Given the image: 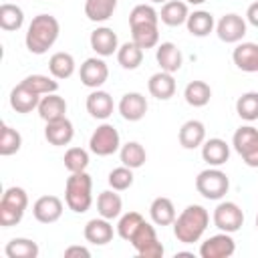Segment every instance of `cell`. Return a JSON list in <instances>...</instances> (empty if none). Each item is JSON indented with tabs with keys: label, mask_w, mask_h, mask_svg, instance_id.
Here are the masks:
<instances>
[{
	"label": "cell",
	"mask_w": 258,
	"mask_h": 258,
	"mask_svg": "<svg viewBox=\"0 0 258 258\" xmlns=\"http://www.w3.org/2000/svg\"><path fill=\"white\" fill-rule=\"evenodd\" d=\"M64 204L75 214H85L93 204V179L87 171L71 173L64 183Z\"/></svg>",
	"instance_id": "3957f363"
},
{
	"label": "cell",
	"mask_w": 258,
	"mask_h": 258,
	"mask_svg": "<svg viewBox=\"0 0 258 258\" xmlns=\"http://www.w3.org/2000/svg\"><path fill=\"white\" fill-rule=\"evenodd\" d=\"M131 28V40L147 50L159 44V24H137V26H129Z\"/></svg>",
	"instance_id": "4dcf8cb0"
},
{
	"label": "cell",
	"mask_w": 258,
	"mask_h": 258,
	"mask_svg": "<svg viewBox=\"0 0 258 258\" xmlns=\"http://www.w3.org/2000/svg\"><path fill=\"white\" fill-rule=\"evenodd\" d=\"M137 24H159V12L151 4H137L129 14V26Z\"/></svg>",
	"instance_id": "7bdbcfd3"
},
{
	"label": "cell",
	"mask_w": 258,
	"mask_h": 258,
	"mask_svg": "<svg viewBox=\"0 0 258 258\" xmlns=\"http://www.w3.org/2000/svg\"><path fill=\"white\" fill-rule=\"evenodd\" d=\"M149 216H151V222L155 226H171L175 222V218H177L173 202L169 198H165V196H159V198H155L151 202Z\"/></svg>",
	"instance_id": "484cf974"
},
{
	"label": "cell",
	"mask_w": 258,
	"mask_h": 258,
	"mask_svg": "<svg viewBox=\"0 0 258 258\" xmlns=\"http://www.w3.org/2000/svg\"><path fill=\"white\" fill-rule=\"evenodd\" d=\"M64 256L67 258H73V256H85V258H89L91 256V250L89 248H85V246H69L67 250H64Z\"/></svg>",
	"instance_id": "f6af8a7d"
},
{
	"label": "cell",
	"mask_w": 258,
	"mask_h": 258,
	"mask_svg": "<svg viewBox=\"0 0 258 258\" xmlns=\"http://www.w3.org/2000/svg\"><path fill=\"white\" fill-rule=\"evenodd\" d=\"M83 234H85V240L91 242V244H95V246H105V244H109V242L113 240V236H115L113 226H111V220L101 218V216L89 220V222L85 224Z\"/></svg>",
	"instance_id": "d6986e66"
},
{
	"label": "cell",
	"mask_w": 258,
	"mask_h": 258,
	"mask_svg": "<svg viewBox=\"0 0 258 258\" xmlns=\"http://www.w3.org/2000/svg\"><path fill=\"white\" fill-rule=\"evenodd\" d=\"M89 42H91V48L103 58L111 56V54H117V50H119V38H117L115 30L109 28V26L95 28L89 36Z\"/></svg>",
	"instance_id": "4fadbf2b"
},
{
	"label": "cell",
	"mask_w": 258,
	"mask_h": 258,
	"mask_svg": "<svg viewBox=\"0 0 258 258\" xmlns=\"http://www.w3.org/2000/svg\"><path fill=\"white\" fill-rule=\"evenodd\" d=\"M147 107H149V105H147V99H145L141 93H137V91L125 93V95L121 97L119 105H117L121 117H123L125 121H131V123L141 121V119L145 117V113H147Z\"/></svg>",
	"instance_id": "5bb4252c"
},
{
	"label": "cell",
	"mask_w": 258,
	"mask_h": 258,
	"mask_svg": "<svg viewBox=\"0 0 258 258\" xmlns=\"http://www.w3.org/2000/svg\"><path fill=\"white\" fill-rule=\"evenodd\" d=\"M155 60H157V64H159L161 71L173 75V73H177L181 69L183 54L177 48V44H173V42H161L155 48Z\"/></svg>",
	"instance_id": "ffe728a7"
},
{
	"label": "cell",
	"mask_w": 258,
	"mask_h": 258,
	"mask_svg": "<svg viewBox=\"0 0 258 258\" xmlns=\"http://www.w3.org/2000/svg\"><path fill=\"white\" fill-rule=\"evenodd\" d=\"M28 208V194L24 187L12 185L2 194L0 200V226L12 228L22 222L24 212Z\"/></svg>",
	"instance_id": "277c9868"
},
{
	"label": "cell",
	"mask_w": 258,
	"mask_h": 258,
	"mask_svg": "<svg viewBox=\"0 0 258 258\" xmlns=\"http://www.w3.org/2000/svg\"><path fill=\"white\" fill-rule=\"evenodd\" d=\"M36 111H38L40 119L44 123H48V121L67 117V101H64V97H60L56 93H48V95H42Z\"/></svg>",
	"instance_id": "d4e9b609"
},
{
	"label": "cell",
	"mask_w": 258,
	"mask_h": 258,
	"mask_svg": "<svg viewBox=\"0 0 258 258\" xmlns=\"http://www.w3.org/2000/svg\"><path fill=\"white\" fill-rule=\"evenodd\" d=\"M149 2H153V4H165L167 0H149Z\"/></svg>",
	"instance_id": "c3c4849f"
},
{
	"label": "cell",
	"mask_w": 258,
	"mask_h": 258,
	"mask_svg": "<svg viewBox=\"0 0 258 258\" xmlns=\"http://www.w3.org/2000/svg\"><path fill=\"white\" fill-rule=\"evenodd\" d=\"M81 83L89 89H101L105 81L109 79V67L103 60V56H91L87 58L79 69Z\"/></svg>",
	"instance_id": "8fae6325"
},
{
	"label": "cell",
	"mask_w": 258,
	"mask_h": 258,
	"mask_svg": "<svg viewBox=\"0 0 258 258\" xmlns=\"http://www.w3.org/2000/svg\"><path fill=\"white\" fill-rule=\"evenodd\" d=\"M173 226V236L177 238V242L181 244H194L200 242L204 232L210 226V214L204 206L200 204H189L185 210H181V214L175 218Z\"/></svg>",
	"instance_id": "6da1fadb"
},
{
	"label": "cell",
	"mask_w": 258,
	"mask_h": 258,
	"mask_svg": "<svg viewBox=\"0 0 258 258\" xmlns=\"http://www.w3.org/2000/svg\"><path fill=\"white\" fill-rule=\"evenodd\" d=\"M147 89H149V95L159 99V101H167L175 95V79L171 73H165V71H159L155 75L149 77L147 81Z\"/></svg>",
	"instance_id": "cb8c5ba5"
},
{
	"label": "cell",
	"mask_w": 258,
	"mask_h": 258,
	"mask_svg": "<svg viewBox=\"0 0 258 258\" xmlns=\"http://www.w3.org/2000/svg\"><path fill=\"white\" fill-rule=\"evenodd\" d=\"M73 137H75V127H73L71 119H67V117L48 121L44 127V139L54 147L69 145L73 141Z\"/></svg>",
	"instance_id": "2e32d148"
},
{
	"label": "cell",
	"mask_w": 258,
	"mask_h": 258,
	"mask_svg": "<svg viewBox=\"0 0 258 258\" xmlns=\"http://www.w3.org/2000/svg\"><path fill=\"white\" fill-rule=\"evenodd\" d=\"M216 34L222 42H228V44H238L244 34H246V20L236 14V12H230V14H224L218 22H216Z\"/></svg>",
	"instance_id": "30bf717a"
},
{
	"label": "cell",
	"mask_w": 258,
	"mask_h": 258,
	"mask_svg": "<svg viewBox=\"0 0 258 258\" xmlns=\"http://www.w3.org/2000/svg\"><path fill=\"white\" fill-rule=\"evenodd\" d=\"M32 216L40 224H54L62 216V202L56 196H40L32 206Z\"/></svg>",
	"instance_id": "9a60e30c"
},
{
	"label": "cell",
	"mask_w": 258,
	"mask_h": 258,
	"mask_svg": "<svg viewBox=\"0 0 258 258\" xmlns=\"http://www.w3.org/2000/svg\"><path fill=\"white\" fill-rule=\"evenodd\" d=\"M111 189H117V191H125L133 185V169L127 167V165H121V167H115L109 171V177H107Z\"/></svg>",
	"instance_id": "ee69618b"
},
{
	"label": "cell",
	"mask_w": 258,
	"mask_h": 258,
	"mask_svg": "<svg viewBox=\"0 0 258 258\" xmlns=\"http://www.w3.org/2000/svg\"><path fill=\"white\" fill-rule=\"evenodd\" d=\"M89 149L99 157H107V155H113L115 151H119L121 137H119V131L115 129V125L101 123L89 139Z\"/></svg>",
	"instance_id": "ba28073f"
},
{
	"label": "cell",
	"mask_w": 258,
	"mask_h": 258,
	"mask_svg": "<svg viewBox=\"0 0 258 258\" xmlns=\"http://www.w3.org/2000/svg\"><path fill=\"white\" fill-rule=\"evenodd\" d=\"M256 230H258V216H256Z\"/></svg>",
	"instance_id": "681fc988"
},
{
	"label": "cell",
	"mask_w": 258,
	"mask_h": 258,
	"mask_svg": "<svg viewBox=\"0 0 258 258\" xmlns=\"http://www.w3.org/2000/svg\"><path fill=\"white\" fill-rule=\"evenodd\" d=\"M119 157H121V163L127 165V167H131V169H139L147 161L145 147L141 143H137V141H127L125 145H121Z\"/></svg>",
	"instance_id": "e575fe53"
},
{
	"label": "cell",
	"mask_w": 258,
	"mask_h": 258,
	"mask_svg": "<svg viewBox=\"0 0 258 258\" xmlns=\"http://www.w3.org/2000/svg\"><path fill=\"white\" fill-rule=\"evenodd\" d=\"M58 34H60V24L52 14H36L28 24L24 44L28 52L44 54L48 52V48H52Z\"/></svg>",
	"instance_id": "7a4b0ae2"
},
{
	"label": "cell",
	"mask_w": 258,
	"mask_h": 258,
	"mask_svg": "<svg viewBox=\"0 0 258 258\" xmlns=\"http://www.w3.org/2000/svg\"><path fill=\"white\" fill-rule=\"evenodd\" d=\"M177 139L183 149H198L206 141V125L198 119H189L179 127Z\"/></svg>",
	"instance_id": "7402d4cb"
},
{
	"label": "cell",
	"mask_w": 258,
	"mask_h": 258,
	"mask_svg": "<svg viewBox=\"0 0 258 258\" xmlns=\"http://www.w3.org/2000/svg\"><path fill=\"white\" fill-rule=\"evenodd\" d=\"M187 16H189V8L187 2L183 0H167L159 12V20L167 26H181L187 22Z\"/></svg>",
	"instance_id": "4316f807"
},
{
	"label": "cell",
	"mask_w": 258,
	"mask_h": 258,
	"mask_svg": "<svg viewBox=\"0 0 258 258\" xmlns=\"http://www.w3.org/2000/svg\"><path fill=\"white\" fill-rule=\"evenodd\" d=\"M129 244L135 248V252L141 256V258H161L163 256V244L159 242L157 238V232L155 228L143 220V224L137 228V232L131 236Z\"/></svg>",
	"instance_id": "8992f818"
},
{
	"label": "cell",
	"mask_w": 258,
	"mask_h": 258,
	"mask_svg": "<svg viewBox=\"0 0 258 258\" xmlns=\"http://www.w3.org/2000/svg\"><path fill=\"white\" fill-rule=\"evenodd\" d=\"M117 8V0H85V16L91 22H107Z\"/></svg>",
	"instance_id": "d6a6232c"
},
{
	"label": "cell",
	"mask_w": 258,
	"mask_h": 258,
	"mask_svg": "<svg viewBox=\"0 0 258 258\" xmlns=\"http://www.w3.org/2000/svg\"><path fill=\"white\" fill-rule=\"evenodd\" d=\"M234 252H236V242L228 232L214 234L208 240H204L200 246L202 258H230Z\"/></svg>",
	"instance_id": "7c38bea8"
},
{
	"label": "cell",
	"mask_w": 258,
	"mask_h": 258,
	"mask_svg": "<svg viewBox=\"0 0 258 258\" xmlns=\"http://www.w3.org/2000/svg\"><path fill=\"white\" fill-rule=\"evenodd\" d=\"M42 95L34 93L30 87H26L22 81L10 91V107L16 111V113H30L34 109H38V103H40Z\"/></svg>",
	"instance_id": "e0dca14e"
},
{
	"label": "cell",
	"mask_w": 258,
	"mask_h": 258,
	"mask_svg": "<svg viewBox=\"0 0 258 258\" xmlns=\"http://www.w3.org/2000/svg\"><path fill=\"white\" fill-rule=\"evenodd\" d=\"M212 220L220 232L234 234L244 226V212L236 202H220L214 210Z\"/></svg>",
	"instance_id": "9c48e42d"
},
{
	"label": "cell",
	"mask_w": 258,
	"mask_h": 258,
	"mask_svg": "<svg viewBox=\"0 0 258 258\" xmlns=\"http://www.w3.org/2000/svg\"><path fill=\"white\" fill-rule=\"evenodd\" d=\"M8 258H36L38 256V244L30 238H12L4 248Z\"/></svg>",
	"instance_id": "d590c367"
},
{
	"label": "cell",
	"mask_w": 258,
	"mask_h": 258,
	"mask_svg": "<svg viewBox=\"0 0 258 258\" xmlns=\"http://www.w3.org/2000/svg\"><path fill=\"white\" fill-rule=\"evenodd\" d=\"M22 83L26 87H30L38 95H48V93H56L58 91L56 79L54 77H48V75H28V77H24Z\"/></svg>",
	"instance_id": "b9f144b4"
},
{
	"label": "cell",
	"mask_w": 258,
	"mask_h": 258,
	"mask_svg": "<svg viewBox=\"0 0 258 258\" xmlns=\"http://www.w3.org/2000/svg\"><path fill=\"white\" fill-rule=\"evenodd\" d=\"M185 26H187V32L191 36L204 38L216 28V20L208 10H194V12H189Z\"/></svg>",
	"instance_id": "f1b7e54d"
},
{
	"label": "cell",
	"mask_w": 258,
	"mask_h": 258,
	"mask_svg": "<svg viewBox=\"0 0 258 258\" xmlns=\"http://www.w3.org/2000/svg\"><path fill=\"white\" fill-rule=\"evenodd\" d=\"M236 113L240 119L252 123L258 119V93L256 91H248L244 95L238 97L236 101Z\"/></svg>",
	"instance_id": "74e56055"
},
{
	"label": "cell",
	"mask_w": 258,
	"mask_h": 258,
	"mask_svg": "<svg viewBox=\"0 0 258 258\" xmlns=\"http://www.w3.org/2000/svg\"><path fill=\"white\" fill-rule=\"evenodd\" d=\"M187 4H194V6H200V4H204L206 0H185Z\"/></svg>",
	"instance_id": "7dc6e473"
},
{
	"label": "cell",
	"mask_w": 258,
	"mask_h": 258,
	"mask_svg": "<svg viewBox=\"0 0 258 258\" xmlns=\"http://www.w3.org/2000/svg\"><path fill=\"white\" fill-rule=\"evenodd\" d=\"M62 161H64V167L71 173L87 171V167H89V153L83 147H69L64 157H62Z\"/></svg>",
	"instance_id": "60d3db41"
},
{
	"label": "cell",
	"mask_w": 258,
	"mask_h": 258,
	"mask_svg": "<svg viewBox=\"0 0 258 258\" xmlns=\"http://www.w3.org/2000/svg\"><path fill=\"white\" fill-rule=\"evenodd\" d=\"M24 24V12L18 4L12 2H4L0 6V28L6 32H14L20 30Z\"/></svg>",
	"instance_id": "836d02e7"
},
{
	"label": "cell",
	"mask_w": 258,
	"mask_h": 258,
	"mask_svg": "<svg viewBox=\"0 0 258 258\" xmlns=\"http://www.w3.org/2000/svg\"><path fill=\"white\" fill-rule=\"evenodd\" d=\"M20 147H22V135L10 125H2V129H0V155H4V157L14 155Z\"/></svg>",
	"instance_id": "f35d334b"
},
{
	"label": "cell",
	"mask_w": 258,
	"mask_h": 258,
	"mask_svg": "<svg viewBox=\"0 0 258 258\" xmlns=\"http://www.w3.org/2000/svg\"><path fill=\"white\" fill-rule=\"evenodd\" d=\"M97 212L101 218L115 220L123 212V200L117 194V189H105L97 196Z\"/></svg>",
	"instance_id": "83f0119b"
},
{
	"label": "cell",
	"mask_w": 258,
	"mask_h": 258,
	"mask_svg": "<svg viewBox=\"0 0 258 258\" xmlns=\"http://www.w3.org/2000/svg\"><path fill=\"white\" fill-rule=\"evenodd\" d=\"M202 159L210 167H220L230 159V145L220 137L206 139L202 143Z\"/></svg>",
	"instance_id": "44dd1931"
},
{
	"label": "cell",
	"mask_w": 258,
	"mask_h": 258,
	"mask_svg": "<svg viewBox=\"0 0 258 258\" xmlns=\"http://www.w3.org/2000/svg\"><path fill=\"white\" fill-rule=\"evenodd\" d=\"M143 224V216L139 212H125L119 216V222H117V234L121 240L129 242L131 236L137 232V228Z\"/></svg>",
	"instance_id": "ab89813d"
},
{
	"label": "cell",
	"mask_w": 258,
	"mask_h": 258,
	"mask_svg": "<svg viewBox=\"0 0 258 258\" xmlns=\"http://www.w3.org/2000/svg\"><path fill=\"white\" fill-rule=\"evenodd\" d=\"M75 69H77V62H75V58H73L71 52L58 50V52H54V54L48 58V73H50V77H54L56 81H62V79L73 77Z\"/></svg>",
	"instance_id": "f546056e"
},
{
	"label": "cell",
	"mask_w": 258,
	"mask_h": 258,
	"mask_svg": "<svg viewBox=\"0 0 258 258\" xmlns=\"http://www.w3.org/2000/svg\"><path fill=\"white\" fill-rule=\"evenodd\" d=\"M246 20H248L252 26L258 28V0L248 6V10H246Z\"/></svg>",
	"instance_id": "bcb514c9"
},
{
	"label": "cell",
	"mask_w": 258,
	"mask_h": 258,
	"mask_svg": "<svg viewBox=\"0 0 258 258\" xmlns=\"http://www.w3.org/2000/svg\"><path fill=\"white\" fill-rule=\"evenodd\" d=\"M232 60L244 73H258V44L256 42H238L232 52Z\"/></svg>",
	"instance_id": "603a6c76"
},
{
	"label": "cell",
	"mask_w": 258,
	"mask_h": 258,
	"mask_svg": "<svg viewBox=\"0 0 258 258\" xmlns=\"http://www.w3.org/2000/svg\"><path fill=\"white\" fill-rule=\"evenodd\" d=\"M196 189L206 200H222L230 189L228 175L218 167H208L198 173L196 177Z\"/></svg>",
	"instance_id": "5b68a950"
},
{
	"label": "cell",
	"mask_w": 258,
	"mask_h": 258,
	"mask_svg": "<svg viewBox=\"0 0 258 258\" xmlns=\"http://www.w3.org/2000/svg\"><path fill=\"white\" fill-rule=\"evenodd\" d=\"M183 99L191 107H206L212 99V89L206 81H189L183 89Z\"/></svg>",
	"instance_id": "1f68e13d"
},
{
	"label": "cell",
	"mask_w": 258,
	"mask_h": 258,
	"mask_svg": "<svg viewBox=\"0 0 258 258\" xmlns=\"http://www.w3.org/2000/svg\"><path fill=\"white\" fill-rule=\"evenodd\" d=\"M143 48H139L133 40L131 42H123L121 46H119V50H117V62L123 67V69H127V71H135L141 62H143Z\"/></svg>",
	"instance_id": "8d00e7d4"
},
{
	"label": "cell",
	"mask_w": 258,
	"mask_h": 258,
	"mask_svg": "<svg viewBox=\"0 0 258 258\" xmlns=\"http://www.w3.org/2000/svg\"><path fill=\"white\" fill-rule=\"evenodd\" d=\"M87 111L93 119H109L113 115V109H115V103H113V97L107 93V91H101V89H93L87 97Z\"/></svg>",
	"instance_id": "ac0fdd59"
},
{
	"label": "cell",
	"mask_w": 258,
	"mask_h": 258,
	"mask_svg": "<svg viewBox=\"0 0 258 258\" xmlns=\"http://www.w3.org/2000/svg\"><path fill=\"white\" fill-rule=\"evenodd\" d=\"M236 153L244 159L248 167H258V129L252 125H242L232 137Z\"/></svg>",
	"instance_id": "52a82bcc"
}]
</instances>
